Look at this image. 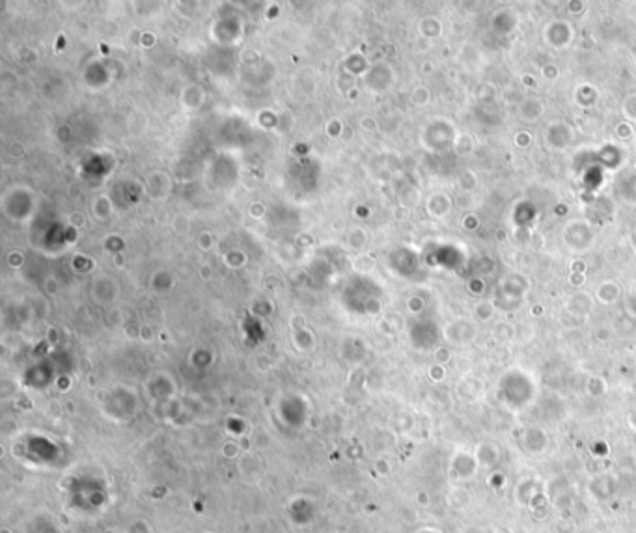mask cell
Listing matches in <instances>:
<instances>
[{"instance_id":"1","label":"cell","mask_w":636,"mask_h":533,"mask_svg":"<svg viewBox=\"0 0 636 533\" xmlns=\"http://www.w3.org/2000/svg\"><path fill=\"white\" fill-rule=\"evenodd\" d=\"M478 464H480V462H478L476 457L469 455V453H461V455L453 457L452 470L458 480L467 481L470 480V478H474L476 472H478Z\"/></svg>"}]
</instances>
